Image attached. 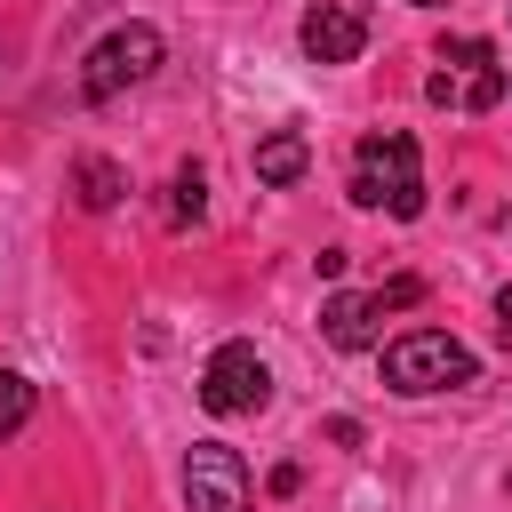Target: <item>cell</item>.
<instances>
[{
	"instance_id": "obj_15",
	"label": "cell",
	"mask_w": 512,
	"mask_h": 512,
	"mask_svg": "<svg viewBox=\"0 0 512 512\" xmlns=\"http://www.w3.org/2000/svg\"><path fill=\"white\" fill-rule=\"evenodd\" d=\"M416 8H440V0H416Z\"/></svg>"
},
{
	"instance_id": "obj_13",
	"label": "cell",
	"mask_w": 512,
	"mask_h": 512,
	"mask_svg": "<svg viewBox=\"0 0 512 512\" xmlns=\"http://www.w3.org/2000/svg\"><path fill=\"white\" fill-rule=\"evenodd\" d=\"M416 296H424V280H416V272H400V280H384V288H376V312H408Z\"/></svg>"
},
{
	"instance_id": "obj_4",
	"label": "cell",
	"mask_w": 512,
	"mask_h": 512,
	"mask_svg": "<svg viewBox=\"0 0 512 512\" xmlns=\"http://www.w3.org/2000/svg\"><path fill=\"white\" fill-rule=\"evenodd\" d=\"M424 96L448 104V112H488V104H504V64H496V48H488V40H440V72L424 80Z\"/></svg>"
},
{
	"instance_id": "obj_6",
	"label": "cell",
	"mask_w": 512,
	"mask_h": 512,
	"mask_svg": "<svg viewBox=\"0 0 512 512\" xmlns=\"http://www.w3.org/2000/svg\"><path fill=\"white\" fill-rule=\"evenodd\" d=\"M184 504H192V512H256V488H248L240 448L200 440V448L184 456Z\"/></svg>"
},
{
	"instance_id": "obj_7",
	"label": "cell",
	"mask_w": 512,
	"mask_h": 512,
	"mask_svg": "<svg viewBox=\"0 0 512 512\" xmlns=\"http://www.w3.org/2000/svg\"><path fill=\"white\" fill-rule=\"evenodd\" d=\"M296 40H304V56H312V64H352V56L368 48V16H360V8L320 0V8L304 16V32H296Z\"/></svg>"
},
{
	"instance_id": "obj_12",
	"label": "cell",
	"mask_w": 512,
	"mask_h": 512,
	"mask_svg": "<svg viewBox=\"0 0 512 512\" xmlns=\"http://www.w3.org/2000/svg\"><path fill=\"white\" fill-rule=\"evenodd\" d=\"M24 416H32V384H24L16 368H0V440L24 432Z\"/></svg>"
},
{
	"instance_id": "obj_11",
	"label": "cell",
	"mask_w": 512,
	"mask_h": 512,
	"mask_svg": "<svg viewBox=\"0 0 512 512\" xmlns=\"http://www.w3.org/2000/svg\"><path fill=\"white\" fill-rule=\"evenodd\" d=\"M200 208H208V176L200 168H176L168 176V224L184 232V224H200Z\"/></svg>"
},
{
	"instance_id": "obj_2",
	"label": "cell",
	"mask_w": 512,
	"mask_h": 512,
	"mask_svg": "<svg viewBox=\"0 0 512 512\" xmlns=\"http://www.w3.org/2000/svg\"><path fill=\"white\" fill-rule=\"evenodd\" d=\"M472 376H480V368H472V352H464L448 328H408V336L384 344V384H392L400 400L456 392V384H472Z\"/></svg>"
},
{
	"instance_id": "obj_1",
	"label": "cell",
	"mask_w": 512,
	"mask_h": 512,
	"mask_svg": "<svg viewBox=\"0 0 512 512\" xmlns=\"http://www.w3.org/2000/svg\"><path fill=\"white\" fill-rule=\"evenodd\" d=\"M352 200H360V208H384V216H424L416 136H400V128L360 136V152H352Z\"/></svg>"
},
{
	"instance_id": "obj_14",
	"label": "cell",
	"mask_w": 512,
	"mask_h": 512,
	"mask_svg": "<svg viewBox=\"0 0 512 512\" xmlns=\"http://www.w3.org/2000/svg\"><path fill=\"white\" fill-rule=\"evenodd\" d=\"M496 320H504V336H512V288H496Z\"/></svg>"
},
{
	"instance_id": "obj_10",
	"label": "cell",
	"mask_w": 512,
	"mask_h": 512,
	"mask_svg": "<svg viewBox=\"0 0 512 512\" xmlns=\"http://www.w3.org/2000/svg\"><path fill=\"white\" fill-rule=\"evenodd\" d=\"M72 192H80V208H88V216H104V208L128 192V176H120L104 152H80V168H72Z\"/></svg>"
},
{
	"instance_id": "obj_5",
	"label": "cell",
	"mask_w": 512,
	"mask_h": 512,
	"mask_svg": "<svg viewBox=\"0 0 512 512\" xmlns=\"http://www.w3.org/2000/svg\"><path fill=\"white\" fill-rule=\"evenodd\" d=\"M272 400V368L256 360V344H216L200 368V408L208 416H256Z\"/></svg>"
},
{
	"instance_id": "obj_8",
	"label": "cell",
	"mask_w": 512,
	"mask_h": 512,
	"mask_svg": "<svg viewBox=\"0 0 512 512\" xmlns=\"http://www.w3.org/2000/svg\"><path fill=\"white\" fill-rule=\"evenodd\" d=\"M376 320H384L376 296H328V304H320V336H328L336 352H368V344H376Z\"/></svg>"
},
{
	"instance_id": "obj_3",
	"label": "cell",
	"mask_w": 512,
	"mask_h": 512,
	"mask_svg": "<svg viewBox=\"0 0 512 512\" xmlns=\"http://www.w3.org/2000/svg\"><path fill=\"white\" fill-rule=\"evenodd\" d=\"M160 72V32L152 24H112L88 56H80V96L88 104H112L120 88H136V80H152Z\"/></svg>"
},
{
	"instance_id": "obj_9",
	"label": "cell",
	"mask_w": 512,
	"mask_h": 512,
	"mask_svg": "<svg viewBox=\"0 0 512 512\" xmlns=\"http://www.w3.org/2000/svg\"><path fill=\"white\" fill-rule=\"evenodd\" d=\"M304 168H312V144H304L296 128H280V136L256 144V184H296Z\"/></svg>"
}]
</instances>
